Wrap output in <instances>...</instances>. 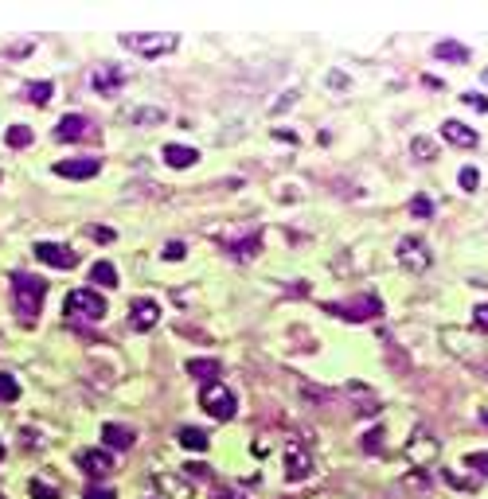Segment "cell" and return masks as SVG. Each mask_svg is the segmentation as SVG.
Listing matches in <instances>:
<instances>
[{"label": "cell", "mask_w": 488, "mask_h": 499, "mask_svg": "<svg viewBox=\"0 0 488 499\" xmlns=\"http://www.w3.org/2000/svg\"><path fill=\"white\" fill-rule=\"evenodd\" d=\"M43 296H47V281L36 274H16L12 277V304L20 320H36V312L43 308Z\"/></svg>", "instance_id": "obj_1"}, {"label": "cell", "mask_w": 488, "mask_h": 499, "mask_svg": "<svg viewBox=\"0 0 488 499\" xmlns=\"http://www.w3.org/2000/svg\"><path fill=\"white\" fill-rule=\"evenodd\" d=\"M63 312H67L70 320L98 324L102 316L110 312V304H106L102 293H94V289H74V293H67V301H63Z\"/></svg>", "instance_id": "obj_2"}, {"label": "cell", "mask_w": 488, "mask_h": 499, "mask_svg": "<svg viewBox=\"0 0 488 499\" xmlns=\"http://www.w3.org/2000/svg\"><path fill=\"white\" fill-rule=\"evenodd\" d=\"M121 47L137 51V55H145V59H157V55H168V51L180 47V35H172V31H129V35H121Z\"/></svg>", "instance_id": "obj_3"}, {"label": "cell", "mask_w": 488, "mask_h": 499, "mask_svg": "<svg viewBox=\"0 0 488 499\" xmlns=\"http://www.w3.org/2000/svg\"><path fill=\"white\" fill-rule=\"evenodd\" d=\"M324 312L340 316V320H348V324H363L383 312V301L375 293H363V296H352V301H340V304H324Z\"/></svg>", "instance_id": "obj_4"}, {"label": "cell", "mask_w": 488, "mask_h": 499, "mask_svg": "<svg viewBox=\"0 0 488 499\" xmlns=\"http://www.w3.org/2000/svg\"><path fill=\"white\" fill-rule=\"evenodd\" d=\"M200 406L215 421H230L235 413H239V398H235V390L223 386V382H207V386H203L200 390Z\"/></svg>", "instance_id": "obj_5"}, {"label": "cell", "mask_w": 488, "mask_h": 499, "mask_svg": "<svg viewBox=\"0 0 488 499\" xmlns=\"http://www.w3.org/2000/svg\"><path fill=\"white\" fill-rule=\"evenodd\" d=\"M285 476L293 480V484L313 476V452L305 449L301 437H285Z\"/></svg>", "instance_id": "obj_6"}, {"label": "cell", "mask_w": 488, "mask_h": 499, "mask_svg": "<svg viewBox=\"0 0 488 499\" xmlns=\"http://www.w3.org/2000/svg\"><path fill=\"white\" fill-rule=\"evenodd\" d=\"M399 262L407 274H426L430 265H434V254H430V246L422 238H402L399 242Z\"/></svg>", "instance_id": "obj_7"}, {"label": "cell", "mask_w": 488, "mask_h": 499, "mask_svg": "<svg viewBox=\"0 0 488 499\" xmlns=\"http://www.w3.org/2000/svg\"><path fill=\"white\" fill-rule=\"evenodd\" d=\"M90 86H94V94H102V98H113V94L125 86V67H118V63H98L94 74H90Z\"/></svg>", "instance_id": "obj_8"}, {"label": "cell", "mask_w": 488, "mask_h": 499, "mask_svg": "<svg viewBox=\"0 0 488 499\" xmlns=\"http://www.w3.org/2000/svg\"><path fill=\"white\" fill-rule=\"evenodd\" d=\"M31 250H36V258H40L43 265H51V269H74V265H79V254L63 242H36Z\"/></svg>", "instance_id": "obj_9"}, {"label": "cell", "mask_w": 488, "mask_h": 499, "mask_svg": "<svg viewBox=\"0 0 488 499\" xmlns=\"http://www.w3.org/2000/svg\"><path fill=\"white\" fill-rule=\"evenodd\" d=\"M157 324H160V304L152 301V296H137L129 308V328L133 332H149Z\"/></svg>", "instance_id": "obj_10"}, {"label": "cell", "mask_w": 488, "mask_h": 499, "mask_svg": "<svg viewBox=\"0 0 488 499\" xmlns=\"http://www.w3.org/2000/svg\"><path fill=\"white\" fill-rule=\"evenodd\" d=\"M98 168H102L98 157H74V160H55L51 172L67 180H90V176H98Z\"/></svg>", "instance_id": "obj_11"}, {"label": "cell", "mask_w": 488, "mask_h": 499, "mask_svg": "<svg viewBox=\"0 0 488 499\" xmlns=\"http://www.w3.org/2000/svg\"><path fill=\"white\" fill-rule=\"evenodd\" d=\"M79 468L86 472V476H106V472H113V457L106 449H82Z\"/></svg>", "instance_id": "obj_12"}, {"label": "cell", "mask_w": 488, "mask_h": 499, "mask_svg": "<svg viewBox=\"0 0 488 499\" xmlns=\"http://www.w3.org/2000/svg\"><path fill=\"white\" fill-rule=\"evenodd\" d=\"M441 137L449 141V145H457V148H477L480 145V137H477V129H469V125H461V121H441Z\"/></svg>", "instance_id": "obj_13"}, {"label": "cell", "mask_w": 488, "mask_h": 499, "mask_svg": "<svg viewBox=\"0 0 488 499\" xmlns=\"http://www.w3.org/2000/svg\"><path fill=\"white\" fill-rule=\"evenodd\" d=\"M94 129H90V121L82 118V113H67V118L55 125V141H82V137H90Z\"/></svg>", "instance_id": "obj_14"}, {"label": "cell", "mask_w": 488, "mask_h": 499, "mask_svg": "<svg viewBox=\"0 0 488 499\" xmlns=\"http://www.w3.org/2000/svg\"><path fill=\"white\" fill-rule=\"evenodd\" d=\"M102 437H106V445H110V449H133V441H137V433H133L129 425L106 421V425H102Z\"/></svg>", "instance_id": "obj_15"}, {"label": "cell", "mask_w": 488, "mask_h": 499, "mask_svg": "<svg viewBox=\"0 0 488 499\" xmlns=\"http://www.w3.org/2000/svg\"><path fill=\"white\" fill-rule=\"evenodd\" d=\"M434 59L438 63H469L473 51H469L465 43H457V40H441V43H434Z\"/></svg>", "instance_id": "obj_16"}, {"label": "cell", "mask_w": 488, "mask_h": 499, "mask_svg": "<svg viewBox=\"0 0 488 499\" xmlns=\"http://www.w3.org/2000/svg\"><path fill=\"white\" fill-rule=\"evenodd\" d=\"M196 160H200L196 148H188V145H164V164H168V168H191Z\"/></svg>", "instance_id": "obj_17"}, {"label": "cell", "mask_w": 488, "mask_h": 499, "mask_svg": "<svg viewBox=\"0 0 488 499\" xmlns=\"http://www.w3.org/2000/svg\"><path fill=\"white\" fill-rule=\"evenodd\" d=\"M184 371H188L191 379H200V382H215L223 374V367H219V359H188Z\"/></svg>", "instance_id": "obj_18"}, {"label": "cell", "mask_w": 488, "mask_h": 499, "mask_svg": "<svg viewBox=\"0 0 488 499\" xmlns=\"http://www.w3.org/2000/svg\"><path fill=\"white\" fill-rule=\"evenodd\" d=\"M90 281L102 285V289H113V285H118V269H113V262H94L90 265Z\"/></svg>", "instance_id": "obj_19"}, {"label": "cell", "mask_w": 488, "mask_h": 499, "mask_svg": "<svg viewBox=\"0 0 488 499\" xmlns=\"http://www.w3.org/2000/svg\"><path fill=\"white\" fill-rule=\"evenodd\" d=\"M180 445H184V449H191V452H203L211 441H207V433H203V429H196V425H184V429H180Z\"/></svg>", "instance_id": "obj_20"}, {"label": "cell", "mask_w": 488, "mask_h": 499, "mask_svg": "<svg viewBox=\"0 0 488 499\" xmlns=\"http://www.w3.org/2000/svg\"><path fill=\"white\" fill-rule=\"evenodd\" d=\"M258 246H262L258 235H246V238H235V242H227V250H230L235 258H254V254H258Z\"/></svg>", "instance_id": "obj_21"}, {"label": "cell", "mask_w": 488, "mask_h": 499, "mask_svg": "<svg viewBox=\"0 0 488 499\" xmlns=\"http://www.w3.org/2000/svg\"><path fill=\"white\" fill-rule=\"evenodd\" d=\"M51 94H55V86H51V82H28V86H24V98L36 102V106H47Z\"/></svg>", "instance_id": "obj_22"}, {"label": "cell", "mask_w": 488, "mask_h": 499, "mask_svg": "<svg viewBox=\"0 0 488 499\" xmlns=\"http://www.w3.org/2000/svg\"><path fill=\"white\" fill-rule=\"evenodd\" d=\"M4 141H8V148H28L31 145V125H8Z\"/></svg>", "instance_id": "obj_23"}, {"label": "cell", "mask_w": 488, "mask_h": 499, "mask_svg": "<svg viewBox=\"0 0 488 499\" xmlns=\"http://www.w3.org/2000/svg\"><path fill=\"white\" fill-rule=\"evenodd\" d=\"M157 488L168 491V496H176V499H188V496H191V484H188V480H184V484H176L172 476H157Z\"/></svg>", "instance_id": "obj_24"}, {"label": "cell", "mask_w": 488, "mask_h": 499, "mask_svg": "<svg viewBox=\"0 0 488 499\" xmlns=\"http://www.w3.org/2000/svg\"><path fill=\"white\" fill-rule=\"evenodd\" d=\"M164 118H168V113H164L160 106H149V109H137V113H133V121H137V125H160Z\"/></svg>", "instance_id": "obj_25"}, {"label": "cell", "mask_w": 488, "mask_h": 499, "mask_svg": "<svg viewBox=\"0 0 488 499\" xmlns=\"http://www.w3.org/2000/svg\"><path fill=\"white\" fill-rule=\"evenodd\" d=\"M410 215L414 219H434V199L430 196H414L410 199Z\"/></svg>", "instance_id": "obj_26"}, {"label": "cell", "mask_w": 488, "mask_h": 499, "mask_svg": "<svg viewBox=\"0 0 488 499\" xmlns=\"http://www.w3.org/2000/svg\"><path fill=\"white\" fill-rule=\"evenodd\" d=\"M16 398H20V382L0 371V402H16Z\"/></svg>", "instance_id": "obj_27"}, {"label": "cell", "mask_w": 488, "mask_h": 499, "mask_svg": "<svg viewBox=\"0 0 488 499\" xmlns=\"http://www.w3.org/2000/svg\"><path fill=\"white\" fill-rule=\"evenodd\" d=\"M457 184L465 187V191H477V187H480V172L473 164H465V168H461V176H457Z\"/></svg>", "instance_id": "obj_28"}, {"label": "cell", "mask_w": 488, "mask_h": 499, "mask_svg": "<svg viewBox=\"0 0 488 499\" xmlns=\"http://www.w3.org/2000/svg\"><path fill=\"white\" fill-rule=\"evenodd\" d=\"M465 468H473L477 476L488 480V452H469V457H465Z\"/></svg>", "instance_id": "obj_29"}, {"label": "cell", "mask_w": 488, "mask_h": 499, "mask_svg": "<svg viewBox=\"0 0 488 499\" xmlns=\"http://www.w3.org/2000/svg\"><path fill=\"white\" fill-rule=\"evenodd\" d=\"M28 491H31V499H59V491L51 488V484H43V480H31Z\"/></svg>", "instance_id": "obj_30"}, {"label": "cell", "mask_w": 488, "mask_h": 499, "mask_svg": "<svg viewBox=\"0 0 488 499\" xmlns=\"http://www.w3.org/2000/svg\"><path fill=\"white\" fill-rule=\"evenodd\" d=\"M160 258H164V262H184V258H188V246L184 242H168L164 250H160Z\"/></svg>", "instance_id": "obj_31"}, {"label": "cell", "mask_w": 488, "mask_h": 499, "mask_svg": "<svg viewBox=\"0 0 488 499\" xmlns=\"http://www.w3.org/2000/svg\"><path fill=\"white\" fill-rule=\"evenodd\" d=\"M211 499H246L242 491H235V488H223V484H215L211 488Z\"/></svg>", "instance_id": "obj_32"}, {"label": "cell", "mask_w": 488, "mask_h": 499, "mask_svg": "<svg viewBox=\"0 0 488 499\" xmlns=\"http://www.w3.org/2000/svg\"><path fill=\"white\" fill-rule=\"evenodd\" d=\"M379 445H383V429H371V433H363V449H368V452H375Z\"/></svg>", "instance_id": "obj_33"}, {"label": "cell", "mask_w": 488, "mask_h": 499, "mask_svg": "<svg viewBox=\"0 0 488 499\" xmlns=\"http://www.w3.org/2000/svg\"><path fill=\"white\" fill-rule=\"evenodd\" d=\"M211 480V472H207V464H188V468H184V480Z\"/></svg>", "instance_id": "obj_34"}, {"label": "cell", "mask_w": 488, "mask_h": 499, "mask_svg": "<svg viewBox=\"0 0 488 499\" xmlns=\"http://www.w3.org/2000/svg\"><path fill=\"white\" fill-rule=\"evenodd\" d=\"M473 324H477L480 332H488V304H477V308H473Z\"/></svg>", "instance_id": "obj_35"}, {"label": "cell", "mask_w": 488, "mask_h": 499, "mask_svg": "<svg viewBox=\"0 0 488 499\" xmlns=\"http://www.w3.org/2000/svg\"><path fill=\"white\" fill-rule=\"evenodd\" d=\"M461 102H465V106H473L477 113H485V109H488V102L480 98V94H461Z\"/></svg>", "instance_id": "obj_36"}, {"label": "cell", "mask_w": 488, "mask_h": 499, "mask_svg": "<svg viewBox=\"0 0 488 499\" xmlns=\"http://www.w3.org/2000/svg\"><path fill=\"white\" fill-rule=\"evenodd\" d=\"M410 148L418 152V160H430V152H434V145H430L426 137H418V141H414V145H410Z\"/></svg>", "instance_id": "obj_37"}, {"label": "cell", "mask_w": 488, "mask_h": 499, "mask_svg": "<svg viewBox=\"0 0 488 499\" xmlns=\"http://www.w3.org/2000/svg\"><path fill=\"white\" fill-rule=\"evenodd\" d=\"M82 499H118V496H113V488H86Z\"/></svg>", "instance_id": "obj_38"}, {"label": "cell", "mask_w": 488, "mask_h": 499, "mask_svg": "<svg viewBox=\"0 0 488 499\" xmlns=\"http://www.w3.org/2000/svg\"><path fill=\"white\" fill-rule=\"evenodd\" d=\"M480 421H485V425H488V410H485V413H480Z\"/></svg>", "instance_id": "obj_39"}, {"label": "cell", "mask_w": 488, "mask_h": 499, "mask_svg": "<svg viewBox=\"0 0 488 499\" xmlns=\"http://www.w3.org/2000/svg\"><path fill=\"white\" fill-rule=\"evenodd\" d=\"M0 460H4V445H0Z\"/></svg>", "instance_id": "obj_40"}]
</instances>
